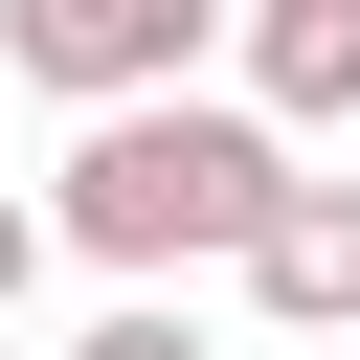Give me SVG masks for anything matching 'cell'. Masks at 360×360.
I'll use <instances>...</instances> for the list:
<instances>
[{"mask_svg":"<svg viewBox=\"0 0 360 360\" xmlns=\"http://www.w3.org/2000/svg\"><path fill=\"white\" fill-rule=\"evenodd\" d=\"M270 202H292V135H270L248 90H158V112H90V135H68L45 248H90V270H248Z\"/></svg>","mask_w":360,"mask_h":360,"instance_id":"cell-1","label":"cell"},{"mask_svg":"<svg viewBox=\"0 0 360 360\" xmlns=\"http://www.w3.org/2000/svg\"><path fill=\"white\" fill-rule=\"evenodd\" d=\"M202 45H225V0H0V68L68 90V112H158V90H202Z\"/></svg>","mask_w":360,"mask_h":360,"instance_id":"cell-2","label":"cell"},{"mask_svg":"<svg viewBox=\"0 0 360 360\" xmlns=\"http://www.w3.org/2000/svg\"><path fill=\"white\" fill-rule=\"evenodd\" d=\"M225 45L270 135H360V0H225Z\"/></svg>","mask_w":360,"mask_h":360,"instance_id":"cell-3","label":"cell"},{"mask_svg":"<svg viewBox=\"0 0 360 360\" xmlns=\"http://www.w3.org/2000/svg\"><path fill=\"white\" fill-rule=\"evenodd\" d=\"M248 315H292V338H360V180H292V202L248 225Z\"/></svg>","mask_w":360,"mask_h":360,"instance_id":"cell-4","label":"cell"},{"mask_svg":"<svg viewBox=\"0 0 360 360\" xmlns=\"http://www.w3.org/2000/svg\"><path fill=\"white\" fill-rule=\"evenodd\" d=\"M68 360H202V338H180V315H158V292H135V315H90V338H68Z\"/></svg>","mask_w":360,"mask_h":360,"instance_id":"cell-5","label":"cell"},{"mask_svg":"<svg viewBox=\"0 0 360 360\" xmlns=\"http://www.w3.org/2000/svg\"><path fill=\"white\" fill-rule=\"evenodd\" d=\"M22 292H45V202H0V315H22Z\"/></svg>","mask_w":360,"mask_h":360,"instance_id":"cell-6","label":"cell"}]
</instances>
